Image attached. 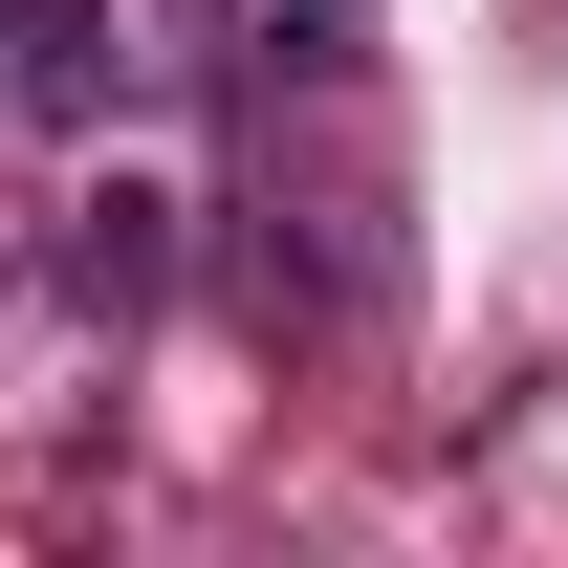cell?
<instances>
[{"label": "cell", "mask_w": 568, "mask_h": 568, "mask_svg": "<svg viewBox=\"0 0 568 568\" xmlns=\"http://www.w3.org/2000/svg\"><path fill=\"white\" fill-rule=\"evenodd\" d=\"M219 263H241V328L263 351H351L394 306V219L372 197H219Z\"/></svg>", "instance_id": "cell-1"}, {"label": "cell", "mask_w": 568, "mask_h": 568, "mask_svg": "<svg viewBox=\"0 0 568 568\" xmlns=\"http://www.w3.org/2000/svg\"><path fill=\"white\" fill-rule=\"evenodd\" d=\"M132 88H153L132 0H0V110H22V132H110Z\"/></svg>", "instance_id": "cell-2"}, {"label": "cell", "mask_w": 568, "mask_h": 568, "mask_svg": "<svg viewBox=\"0 0 568 568\" xmlns=\"http://www.w3.org/2000/svg\"><path fill=\"white\" fill-rule=\"evenodd\" d=\"M175 219H197V197H153V175L67 197V241H44V263H67V306H88V328H132V306H175Z\"/></svg>", "instance_id": "cell-3"}, {"label": "cell", "mask_w": 568, "mask_h": 568, "mask_svg": "<svg viewBox=\"0 0 568 568\" xmlns=\"http://www.w3.org/2000/svg\"><path fill=\"white\" fill-rule=\"evenodd\" d=\"M241 22V88H372V44H394V0H219Z\"/></svg>", "instance_id": "cell-4"}]
</instances>
